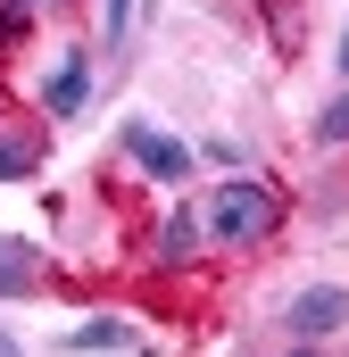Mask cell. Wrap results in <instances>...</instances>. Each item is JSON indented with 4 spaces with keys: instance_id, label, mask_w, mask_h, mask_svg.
I'll return each mask as SVG.
<instances>
[{
    "instance_id": "obj_7",
    "label": "cell",
    "mask_w": 349,
    "mask_h": 357,
    "mask_svg": "<svg viewBox=\"0 0 349 357\" xmlns=\"http://www.w3.org/2000/svg\"><path fill=\"white\" fill-rule=\"evenodd\" d=\"M191 250H200V208H174L167 233H158V258H167V266H183Z\"/></svg>"
},
{
    "instance_id": "obj_3",
    "label": "cell",
    "mask_w": 349,
    "mask_h": 357,
    "mask_svg": "<svg viewBox=\"0 0 349 357\" xmlns=\"http://www.w3.org/2000/svg\"><path fill=\"white\" fill-rule=\"evenodd\" d=\"M283 324H291L299 341H325V333H341V324H349V291H341V282H308V291L283 307Z\"/></svg>"
},
{
    "instance_id": "obj_11",
    "label": "cell",
    "mask_w": 349,
    "mask_h": 357,
    "mask_svg": "<svg viewBox=\"0 0 349 357\" xmlns=\"http://www.w3.org/2000/svg\"><path fill=\"white\" fill-rule=\"evenodd\" d=\"M17 33H25V8H8V0H0V42H17Z\"/></svg>"
},
{
    "instance_id": "obj_5",
    "label": "cell",
    "mask_w": 349,
    "mask_h": 357,
    "mask_svg": "<svg viewBox=\"0 0 349 357\" xmlns=\"http://www.w3.org/2000/svg\"><path fill=\"white\" fill-rule=\"evenodd\" d=\"M42 291V250L34 241H0V299H34Z\"/></svg>"
},
{
    "instance_id": "obj_2",
    "label": "cell",
    "mask_w": 349,
    "mask_h": 357,
    "mask_svg": "<svg viewBox=\"0 0 349 357\" xmlns=\"http://www.w3.org/2000/svg\"><path fill=\"white\" fill-rule=\"evenodd\" d=\"M117 142H125V158H133L142 175H158V183H183V175H191V150L174 142L167 125H150V116H125Z\"/></svg>"
},
{
    "instance_id": "obj_13",
    "label": "cell",
    "mask_w": 349,
    "mask_h": 357,
    "mask_svg": "<svg viewBox=\"0 0 349 357\" xmlns=\"http://www.w3.org/2000/svg\"><path fill=\"white\" fill-rule=\"evenodd\" d=\"M8 8H25V17H34V8H50V0H8Z\"/></svg>"
},
{
    "instance_id": "obj_15",
    "label": "cell",
    "mask_w": 349,
    "mask_h": 357,
    "mask_svg": "<svg viewBox=\"0 0 349 357\" xmlns=\"http://www.w3.org/2000/svg\"><path fill=\"white\" fill-rule=\"evenodd\" d=\"M291 357H316V349H308V341H299V349H291Z\"/></svg>"
},
{
    "instance_id": "obj_14",
    "label": "cell",
    "mask_w": 349,
    "mask_h": 357,
    "mask_svg": "<svg viewBox=\"0 0 349 357\" xmlns=\"http://www.w3.org/2000/svg\"><path fill=\"white\" fill-rule=\"evenodd\" d=\"M341 75H349V33H341Z\"/></svg>"
},
{
    "instance_id": "obj_6",
    "label": "cell",
    "mask_w": 349,
    "mask_h": 357,
    "mask_svg": "<svg viewBox=\"0 0 349 357\" xmlns=\"http://www.w3.org/2000/svg\"><path fill=\"white\" fill-rule=\"evenodd\" d=\"M59 349H133V324L125 316H84L75 333H59Z\"/></svg>"
},
{
    "instance_id": "obj_12",
    "label": "cell",
    "mask_w": 349,
    "mask_h": 357,
    "mask_svg": "<svg viewBox=\"0 0 349 357\" xmlns=\"http://www.w3.org/2000/svg\"><path fill=\"white\" fill-rule=\"evenodd\" d=\"M0 357H25V349H17V333H0Z\"/></svg>"
},
{
    "instance_id": "obj_1",
    "label": "cell",
    "mask_w": 349,
    "mask_h": 357,
    "mask_svg": "<svg viewBox=\"0 0 349 357\" xmlns=\"http://www.w3.org/2000/svg\"><path fill=\"white\" fill-rule=\"evenodd\" d=\"M274 216H283V199L266 191V183L233 175L208 191V208H200V233H216V241H258V233H274Z\"/></svg>"
},
{
    "instance_id": "obj_9",
    "label": "cell",
    "mask_w": 349,
    "mask_h": 357,
    "mask_svg": "<svg viewBox=\"0 0 349 357\" xmlns=\"http://www.w3.org/2000/svg\"><path fill=\"white\" fill-rule=\"evenodd\" d=\"M34 167H42V142H0V183L34 175Z\"/></svg>"
},
{
    "instance_id": "obj_10",
    "label": "cell",
    "mask_w": 349,
    "mask_h": 357,
    "mask_svg": "<svg viewBox=\"0 0 349 357\" xmlns=\"http://www.w3.org/2000/svg\"><path fill=\"white\" fill-rule=\"evenodd\" d=\"M125 25H133V0H100V33L125 42Z\"/></svg>"
},
{
    "instance_id": "obj_4",
    "label": "cell",
    "mask_w": 349,
    "mask_h": 357,
    "mask_svg": "<svg viewBox=\"0 0 349 357\" xmlns=\"http://www.w3.org/2000/svg\"><path fill=\"white\" fill-rule=\"evenodd\" d=\"M84 100H91V59H84V50H67V59L50 67V84H42V108H50V116H75Z\"/></svg>"
},
{
    "instance_id": "obj_8",
    "label": "cell",
    "mask_w": 349,
    "mask_h": 357,
    "mask_svg": "<svg viewBox=\"0 0 349 357\" xmlns=\"http://www.w3.org/2000/svg\"><path fill=\"white\" fill-rule=\"evenodd\" d=\"M316 142H325V150H349V91L316 108Z\"/></svg>"
}]
</instances>
